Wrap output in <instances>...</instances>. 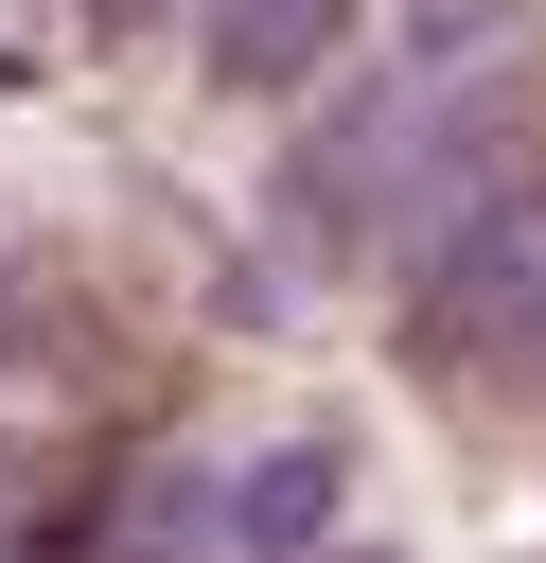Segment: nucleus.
<instances>
[{
  "instance_id": "obj_1",
  "label": "nucleus",
  "mask_w": 546,
  "mask_h": 563,
  "mask_svg": "<svg viewBox=\"0 0 546 563\" xmlns=\"http://www.w3.org/2000/svg\"><path fill=\"white\" fill-rule=\"evenodd\" d=\"M317 510H335V457H282V475L247 493V528H264V545H282V528H317Z\"/></svg>"
}]
</instances>
